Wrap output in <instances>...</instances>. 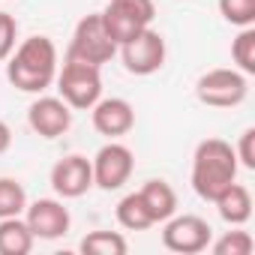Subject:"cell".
<instances>
[{"instance_id": "6da1fadb", "label": "cell", "mask_w": 255, "mask_h": 255, "mask_svg": "<svg viewBox=\"0 0 255 255\" xmlns=\"http://www.w3.org/2000/svg\"><path fill=\"white\" fill-rule=\"evenodd\" d=\"M6 78L21 93H45L57 78V45L36 33L6 57Z\"/></svg>"}, {"instance_id": "7a4b0ae2", "label": "cell", "mask_w": 255, "mask_h": 255, "mask_svg": "<svg viewBox=\"0 0 255 255\" xmlns=\"http://www.w3.org/2000/svg\"><path fill=\"white\" fill-rule=\"evenodd\" d=\"M237 156L234 147L222 138H204L198 141L195 153H192V189L201 201H213L225 186H231L237 180Z\"/></svg>"}, {"instance_id": "3957f363", "label": "cell", "mask_w": 255, "mask_h": 255, "mask_svg": "<svg viewBox=\"0 0 255 255\" xmlns=\"http://www.w3.org/2000/svg\"><path fill=\"white\" fill-rule=\"evenodd\" d=\"M57 96L72 111H90L102 99V66L66 57L63 69H57Z\"/></svg>"}, {"instance_id": "277c9868", "label": "cell", "mask_w": 255, "mask_h": 255, "mask_svg": "<svg viewBox=\"0 0 255 255\" xmlns=\"http://www.w3.org/2000/svg\"><path fill=\"white\" fill-rule=\"evenodd\" d=\"M195 96L201 105H210V108H237L249 96V75H243L234 66L207 69L195 81Z\"/></svg>"}, {"instance_id": "5b68a950", "label": "cell", "mask_w": 255, "mask_h": 255, "mask_svg": "<svg viewBox=\"0 0 255 255\" xmlns=\"http://www.w3.org/2000/svg\"><path fill=\"white\" fill-rule=\"evenodd\" d=\"M99 15H102L108 36L117 45H123L126 39H132L135 33L153 24L156 6H153V0H108Z\"/></svg>"}, {"instance_id": "8992f818", "label": "cell", "mask_w": 255, "mask_h": 255, "mask_svg": "<svg viewBox=\"0 0 255 255\" xmlns=\"http://www.w3.org/2000/svg\"><path fill=\"white\" fill-rule=\"evenodd\" d=\"M114 54H117V42L108 36L102 15L99 12L84 15L72 30V42H69L66 57H75V60L93 63V66H105Z\"/></svg>"}, {"instance_id": "52a82bcc", "label": "cell", "mask_w": 255, "mask_h": 255, "mask_svg": "<svg viewBox=\"0 0 255 255\" xmlns=\"http://www.w3.org/2000/svg\"><path fill=\"white\" fill-rule=\"evenodd\" d=\"M117 54L123 60V69L129 75H153L165 66V39L162 33H156L153 27H144L141 33H135L132 39H126L123 45H117Z\"/></svg>"}, {"instance_id": "ba28073f", "label": "cell", "mask_w": 255, "mask_h": 255, "mask_svg": "<svg viewBox=\"0 0 255 255\" xmlns=\"http://www.w3.org/2000/svg\"><path fill=\"white\" fill-rule=\"evenodd\" d=\"M210 240H213L210 222L195 213H183V216L174 213L162 225V246L177 255H198L210 246Z\"/></svg>"}, {"instance_id": "9c48e42d", "label": "cell", "mask_w": 255, "mask_h": 255, "mask_svg": "<svg viewBox=\"0 0 255 255\" xmlns=\"http://www.w3.org/2000/svg\"><path fill=\"white\" fill-rule=\"evenodd\" d=\"M90 165H93V186H99L105 192H114L123 183H129V177L135 171V156L126 144H120L114 138V141H108L96 150Z\"/></svg>"}, {"instance_id": "30bf717a", "label": "cell", "mask_w": 255, "mask_h": 255, "mask_svg": "<svg viewBox=\"0 0 255 255\" xmlns=\"http://www.w3.org/2000/svg\"><path fill=\"white\" fill-rule=\"evenodd\" d=\"M24 222L36 240H57V237L69 234L72 216H69V207L63 204V198H36V201H27Z\"/></svg>"}, {"instance_id": "8fae6325", "label": "cell", "mask_w": 255, "mask_h": 255, "mask_svg": "<svg viewBox=\"0 0 255 255\" xmlns=\"http://www.w3.org/2000/svg\"><path fill=\"white\" fill-rule=\"evenodd\" d=\"M27 126L45 141H54L69 132L72 126V108L60 96H39L27 108Z\"/></svg>"}, {"instance_id": "7c38bea8", "label": "cell", "mask_w": 255, "mask_h": 255, "mask_svg": "<svg viewBox=\"0 0 255 255\" xmlns=\"http://www.w3.org/2000/svg\"><path fill=\"white\" fill-rule=\"evenodd\" d=\"M48 180H51V189L57 198H81L84 192L93 189V165L87 156L69 153L54 162Z\"/></svg>"}, {"instance_id": "4fadbf2b", "label": "cell", "mask_w": 255, "mask_h": 255, "mask_svg": "<svg viewBox=\"0 0 255 255\" xmlns=\"http://www.w3.org/2000/svg\"><path fill=\"white\" fill-rule=\"evenodd\" d=\"M90 120H93V129L99 135H105L108 141L123 138L126 132H132L135 126V108L120 99V96H105L90 108Z\"/></svg>"}, {"instance_id": "5bb4252c", "label": "cell", "mask_w": 255, "mask_h": 255, "mask_svg": "<svg viewBox=\"0 0 255 255\" xmlns=\"http://www.w3.org/2000/svg\"><path fill=\"white\" fill-rule=\"evenodd\" d=\"M213 204H216L219 219L228 222V225H246L252 219V192L243 183H237V180L231 186H225L213 198Z\"/></svg>"}, {"instance_id": "9a60e30c", "label": "cell", "mask_w": 255, "mask_h": 255, "mask_svg": "<svg viewBox=\"0 0 255 255\" xmlns=\"http://www.w3.org/2000/svg\"><path fill=\"white\" fill-rule=\"evenodd\" d=\"M138 195H141V201H144V207H147V213L153 216L156 225L177 213V192L168 180H147L138 189Z\"/></svg>"}, {"instance_id": "2e32d148", "label": "cell", "mask_w": 255, "mask_h": 255, "mask_svg": "<svg viewBox=\"0 0 255 255\" xmlns=\"http://www.w3.org/2000/svg\"><path fill=\"white\" fill-rule=\"evenodd\" d=\"M33 234L24 222V216H6L0 219V255H27L33 249Z\"/></svg>"}, {"instance_id": "e0dca14e", "label": "cell", "mask_w": 255, "mask_h": 255, "mask_svg": "<svg viewBox=\"0 0 255 255\" xmlns=\"http://www.w3.org/2000/svg\"><path fill=\"white\" fill-rule=\"evenodd\" d=\"M117 222L126 231H147V228L156 225L153 216L147 213V207H144V201H141L138 192H129V195H123L117 201Z\"/></svg>"}, {"instance_id": "ac0fdd59", "label": "cell", "mask_w": 255, "mask_h": 255, "mask_svg": "<svg viewBox=\"0 0 255 255\" xmlns=\"http://www.w3.org/2000/svg\"><path fill=\"white\" fill-rule=\"evenodd\" d=\"M78 249L84 255H126L129 252V243L120 231H90L81 237Z\"/></svg>"}, {"instance_id": "d6986e66", "label": "cell", "mask_w": 255, "mask_h": 255, "mask_svg": "<svg viewBox=\"0 0 255 255\" xmlns=\"http://www.w3.org/2000/svg\"><path fill=\"white\" fill-rule=\"evenodd\" d=\"M213 255H252V249H255V240H252V234L249 231H243L240 225H234V231H225L222 237H216V240H210V246H207Z\"/></svg>"}, {"instance_id": "ffe728a7", "label": "cell", "mask_w": 255, "mask_h": 255, "mask_svg": "<svg viewBox=\"0 0 255 255\" xmlns=\"http://www.w3.org/2000/svg\"><path fill=\"white\" fill-rule=\"evenodd\" d=\"M27 192L15 177H0V219L6 216H24Z\"/></svg>"}, {"instance_id": "44dd1931", "label": "cell", "mask_w": 255, "mask_h": 255, "mask_svg": "<svg viewBox=\"0 0 255 255\" xmlns=\"http://www.w3.org/2000/svg\"><path fill=\"white\" fill-rule=\"evenodd\" d=\"M231 60L243 75H255V27H240L231 39Z\"/></svg>"}, {"instance_id": "7402d4cb", "label": "cell", "mask_w": 255, "mask_h": 255, "mask_svg": "<svg viewBox=\"0 0 255 255\" xmlns=\"http://www.w3.org/2000/svg\"><path fill=\"white\" fill-rule=\"evenodd\" d=\"M219 12L234 27H255V0H219Z\"/></svg>"}, {"instance_id": "603a6c76", "label": "cell", "mask_w": 255, "mask_h": 255, "mask_svg": "<svg viewBox=\"0 0 255 255\" xmlns=\"http://www.w3.org/2000/svg\"><path fill=\"white\" fill-rule=\"evenodd\" d=\"M18 39V21L9 12H0V63H6V57L15 51Z\"/></svg>"}, {"instance_id": "cb8c5ba5", "label": "cell", "mask_w": 255, "mask_h": 255, "mask_svg": "<svg viewBox=\"0 0 255 255\" xmlns=\"http://www.w3.org/2000/svg\"><path fill=\"white\" fill-rule=\"evenodd\" d=\"M234 156H237V165H243L246 171H255V129H243L237 147H234Z\"/></svg>"}, {"instance_id": "d4e9b609", "label": "cell", "mask_w": 255, "mask_h": 255, "mask_svg": "<svg viewBox=\"0 0 255 255\" xmlns=\"http://www.w3.org/2000/svg\"><path fill=\"white\" fill-rule=\"evenodd\" d=\"M9 147H12V129H9L6 120H0V156H3Z\"/></svg>"}]
</instances>
